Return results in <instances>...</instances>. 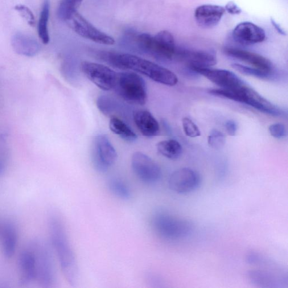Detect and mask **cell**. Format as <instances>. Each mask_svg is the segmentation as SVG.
<instances>
[{"instance_id":"obj_39","label":"cell","mask_w":288,"mask_h":288,"mask_svg":"<svg viewBox=\"0 0 288 288\" xmlns=\"http://www.w3.org/2000/svg\"><path fill=\"white\" fill-rule=\"evenodd\" d=\"M2 224V223H0V233H1V231Z\"/></svg>"},{"instance_id":"obj_22","label":"cell","mask_w":288,"mask_h":288,"mask_svg":"<svg viewBox=\"0 0 288 288\" xmlns=\"http://www.w3.org/2000/svg\"><path fill=\"white\" fill-rule=\"evenodd\" d=\"M134 121L144 137H154L158 134L160 130L159 123L149 111H137L134 114Z\"/></svg>"},{"instance_id":"obj_4","label":"cell","mask_w":288,"mask_h":288,"mask_svg":"<svg viewBox=\"0 0 288 288\" xmlns=\"http://www.w3.org/2000/svg\"><path fill=\"white\" fill-rule=\"evenodd\" d=\"M210 93L213 96L224 97L230 100L242 102L270 116L279 117L282 116L283 114L282 110L261 96L260 94L246 84L235 90L213 89L210 90Z\"/></svg>"},{"instance_id":"obj_31","label":"cell","mask_w":288,"mask_h":288,"mask_svg":"<svg viewBox=\"0 0 288 288\" xmlns=\"http://www.w3.org/2000/svg\"><path fill=\"white\" fill-rule=\"evenodd\" d=\"M183 127L185 134L188 137L196 138L200 136V131L194 122L188 117H184L182 120Z\"/></svg>"},{"instance_id":"obj_19","label":"cell","mask_w":288,"mask_h":288,"mask_svg":"<svg viewBox=\"0 0 288 288\" xmlns=\"http://www.w3.org/2000/svg\"><path fill=\"white\" fill-rule=\"evenodd\" d=\"M225 7L215 5H203L197 7L194 17L198 25L204 28L215 27L225 14Z\"/></svg>"},{"instance_id":"obj_6","label":"cell","mask_w":288,"mask_h":288,"mask_svg":"<svg viewBox=\"0 0 288 288\" xmlns=\"http://www.w3.org/2000/svg\"><path fill=\"white\" fill-rule=\"evenodd\" d=\"M30 244L35 254L37 281L44 288L55 287L57 275L50 246L41 240L33 241Z\"/></svg>"},{"instance_id":"obj_14","label":"cell","mask_w":288,"mask_h":288,"mask_svg":"<svg viewBox=\"0 0 288 288\" xmlns=\"http://www.w3.org/2000/svg\"><path fill=\"white\" fill-rule=\"evenodd\" d=\"M174 57L187 64L190 69L210 68L217 63L215 53L209 51L176 48Z\"/></svg>"},{"instance_id":"obj_20","label":"cell","mask_w":288,"mask_h":288,"mask_svg":"<svg viewBox=\"0 0 288 288\" xmlns=\"http://www.w3.org/2000/svg\"><path fill=\"white\" fill-rule=\"evenodd\" d=\"M11 45L19 55L28 57L36 55L40 50V44L34 37L22 32L16 33L11 38Z\"/></svg>"},{"instance_id":"obj_17","label":"cell","mask_w":288,"mask_h":288,"mask_svg":"<svg viewBox=\"0 0 288 288\" xmlns=\"http://www.w3.org/2000/svg\"><path fill=\"white\" fill-rule=\"evenodd\" d=\"M18 261L22 285H28L37 281L35 254L30 244L20 252Z\"/></svg>"},{"instance_id":"obj_29","label":"cell","mask_w":288,"mask_h":288,"mask_svg":"<svg viewBox=\"0 0 288 288\" xmlns=\"http://www.w3.org/2000/svg\"><path fill=\"white\" fill-rule=\"evenodd\" d=\"M232 67L238 72L244 74L245 75L253 76L262 79H269L273 75V73L240 64H233Z\"/></svg>"},{"instance_id":"obj_35","label":"cell","mask_w":288,"mask_h":288,"mask_svg":"<svg viewBox=\"0 0 288 288\" xmlns=\"http://www.w3.org/2000/svg\"><path fill=\"white\" fill-rule=\"evenodd\" d=\"M225 9L232 15L240 14L241 12L240 8L233 1L229 2L225 7Z\"/></svg>"},{"instance_id":"obj_30","label":"cell","mask_w":288,"mask_h":288,"mask_svg":"<svg viewBox=\"0 0 288 288\" xmlns=\"http://www.w3.org/2000/svg\"><path fill=\"white\" fill-rule=\"evenodd\" d=\"M208 142L213 149H220L225 145L226 138L220 131L213 130L209 135Z\"/></svg>"},{"instance_id":"obj_27","label":"cell","mask_w":288,"mask_h":288,"mask_svg":"<svg viewBox=\"0 0 288 288\" xmlns=\"http://www.w3.org/2000/svg\"><path fill=\"white\" fill-rule=\"evenodd\" d=\"M83 0H60L57 9V17L67 22L77 11Z\"/></svg>"},{"instance_id":"obj_10","label":"cell","mask_w":288,"mask_h":288,"mask_svg":"<svg viewBox=\"0 0 288 288\" xmlns=\"http://www.w3.org/2000/svg\"><path fill=\"white\" fill-rule=\"evenodd\" d=\"M67 22L69 27L82 38L105 45H112L115 43L112 37L98 30L78 11Z\"/></svg>"},{"instance_id":"obj_13","label":"cell","mask_w":288,"mask_h":288,"mask_svg":"<svg viewBox=\"0 0 288 288\" xmlns=\"http://www.w3.org/2000/svg\"><path fill=\"white\" fill-rule=\"evenodd\" d=\"M191 70L206 78L220 89L235 90L245 84L240 77L228 70L210 68H195Z\"/></svg>"},{"instance_id":"obj_21","label":"cell","mask_w":288,"mask_h":288,"mask_svg":"<svg viewBox=\"0 0 288 288\" xmlns=\"http://www.w3.org/2000/svg\"><path fill=\"white\" fill-rule=\"evenodd\" d=\"M0 239L4 256L11 258L15 254L18 240L17 228L13 222L6 221L2 223Z\"/></svg>"},{"instance_id":"obj_5","label":"cell","mask_w":288,"mask_h":288,"mask_svg":"<svg viewBox=\"0 0 288 288\" xmlns=\"http://www.w3.org/2000/svg\"><path fill=\"white\" fill-rule=\"evenodd\" d=\"M123 100L134 105H144L147 101L145 81L137 73L131 72L118 73L113 89Z\"/></svg>"},{"instance_id":"obj_26","label":"cell","mask_w":288,"mask_h":288,"mask_svg":"<svg viewBox=\"0 0 288 288\" xmlns=\"http://www.w3.org/2000/svg\"><path fill=\"white\" fill-rule=\"evenodd\" d=\"M50 0H45L42 10H41L38 24V34L39 38L43 44H48L50 41L48 24L50 16Z\"/></svg>"},{"instance_id":"obj_9","label":"cell","mask_w":288,"mask_h":288,"mask_svg":"<svg viewBox=\"0 0 288 288\" xmlns=\"http://www.w3.org/2000/svg\"><path fill=\"white\" fill-rule=\"evenodd\" d=\"M117 158V151L106 135H99L95 138L93 161L98 171L104 172L108 170L116 163Z\"/></svg>"},{"instance_id":"obj_33","label":"cell","mask_w":288,"mask_h":288,"mask_svg":"<svg viewBox=\"0 0 288 288\" xmlns=\"http://www.w3.org/2000/svg\"><path fill=\"white\" fill-rule=\"evenodd\" d=\"M15 10L18 12L22 17L25 19L30 26H34L35 25L34 15L28 7L24 5H18L15 6Z\"/></svg>"},{"instance_id":"obj_12","label":"cell","mask_w":288,"mask_h":288,"mask_svg":"<svg viewBox=\"0 0 288 288\" xmlns=\"http://www.w3.org/2000/svg\"><path fill=\"white\" fill-rule=\"evenodd\" d=\"M201 184L200 175L189 168H180L171 175L168 185L173 192L178 194H188L194 192Z\"/></svg>"},{"instance_id":"obj_18","label":"cell","mask_w":288,"mask_h":288,"mask_svg":"<svg viewBox=\"0 0 288 288\" xmlns=\"http://www.w3.org/2000/svg\"><path fill=\"white\" fill-rule=\"evenodd\" d=\"M224 52L226 55L243 61L252 67L262 71L273 73V65L266 57L258 53L241 50L236 48H225Z\"/></svg>"},{"instance_id":"obj_32","label":"cell","mask_w":288,"mask_h":288,"mask_svg":"<svg viewBox=\"0 0 288 288\" xmlns=\"http://www.w3.org/2000/svg\"><path fill=\"white\" fill-rule=\"evenodd\" d=\"M110 98L107 96H101L98 98L97 101V105L98 109L105 116H109L113 112L115 108L114 104Z\"/></svg>"},{"instance_id":"obj_34","label":"cell","mask_w":288,"mask_h":288,"mask_svg":"<svg viewBox=\"0 0 288 288\" xmlns=\"http://www.w3.org/2000/svg\"><path fill=\"white\" fill-rule=\"evenodd\" d=\"M269 132L271 136L275 138L282 139L287 136V129L282 123H275L269 127Z\"/></svg>"},{"instance_id":"obj_7","label":"cell","mask_w":288,"mask_h":288,"mask_svg":"<svg viewBox=\"0 0 288 288\" xmlns=\"http://www.w3.org/2000/svg\"><path fill=\"white\" fill-rule=\"evenodd\" d=\"M152 224L155 232L160 237L170 240L188 238L194 229L191 221L163 213L157 214L153 217Z\"/></svg>"},{"instance_id":"obj_11","label":"cell","mask_w":288,"mask_h":288,"mask_svg":"<svg viewBox=\"0 0 288 288\" xmlns=\"http://www.w3.org/2000/svg\"><path fill=\"white\" fill-rule=\"evenodd\" d=\"M131 166L136 176L144 183H155L161 178L162 171L158 164L141 151L133 154Z\"/></svg>"},{"instance_id":"obj_1","label":"cell","mask_w":288,"mask_h":288,"mask_svg":"<svg viewBox=\"0 0 288 288\" xmlns=\"http://www.w3.org/2000/svg\"><path fill=\"white\" fill-rule=\"evenodd\" d=\"M99 56L112 67L122 70H131L142 74L158 83L174 86L178 78L170 70L152 61L130 53L101 52Z\"/></svg>"},{"instance_id":"obj_15","label":"cell","mask_w":288,"mask_h":288,"mask_svg":"<svg viewBox=\"0 0 288 288\" xmlns=\"http://www.w3.org/2000/svg\"><path fill=\"white\" fill-rule=\"evenodd\" d=\"M250 284L261 288H287L288 277L266 270H253L246 274Z\"/></svg>"},{"instance_id":"obj_37","label":"cell","mask_w":288,"mask_h":288,"mask_svg":"<svg viewBox=\"0 0 288 288\" xmlns=\"http://www.w3.org/2000/svg\"><path fill=\"white\" fill-rule=\"evenodd\" d=\"M6 168V159L5 154H0V176L3 175Z\"/></svg>"},{"instance_id":"obj_28","label":"cell","mask_w":288,"mask_h":288,"mask_svg":"<svg viewBox=\"0 0 288 288\" xmlns=\"http://www.w3.org/2000/svg\"><path fill=\"white\" fill-rule=\"evenodd\" d=\"M108 188L110 192L119 198L127 200L131 197V192L129 187L120 180L117 179L110 180Z\"/></svg>"},{"instance_id":"obj_8","label":"cell","mask_w":288,"mask_h":288,"mask_svg":"<svg viewBox=\"0 0 288 288\" xmlns=\"http://www.w3.org/2000/svg\"><path fill=\"white\" fill-rule=\"evenodd\" d=\"M81 70L88 79L104 91L114 88L118 73L107 66L85 61L81 65Z\"/></svg>"},{"instance_id":"obj_16","label":"cell","mask_w":288,"mask_h":288,"mask_svg":"<svg viewBox=\"0 0 288 288\" xmlns=\"http://www.w3.org/2000/svg\"><path fill=\"white\" fill-rule=\"evenodd\" d=\"M263 29L253 23L242 22L234 28L233 38L236 42L244 45H251L262 43L266 39Z\"/></svg>"},{"instance_id":"obj_38","label":"cell","mask_w":288,"mask_h":288,"mask_svg":"<svg viewBox=\"0 0 288 288\" xmlns=\"http://www.w3.org/2000/svg\"><path fill=\"white\" fill-rule=\"evenodd\" d=\"M271 23H272L273 26L276 29V30H277V31L279 33H280V34H281V35H286L285 31L283 30V28L281 26H280L279 24H278L277 22H276L274 19H271Z\"/></svg>"},{"instance_id":"obj_25","label":"cell","mask_w":288,"mask_h":288,"mask_svg":"<svg viewBox=\"0 0 288 288\" xmlns=\"http://www.w3.org/2000/svg\"><path fill=\"white\" fill-rule=\"evenodd\" d=\"M157 149L160 154L172 160L178 159L183 153L182 146L174 139L160 142L157 144Z\"/></svg>"},{"instance_id":"obj_23","label":"cell","mask_w":288,"mask_h":288,"mask_svg":"<svg viewBox=\"0 0 288 288\" xmlns=\"http://www.w3.org/2000/svg\"><path fill=\"white\" fill-rule=\"evenodd\" d=\"M246 261L249 264L260 267L263 270H269L273 272L287 276L286 271L277 262L271 260L270 258L263 256L261 253L252 252L246 256Z\"/></svg>"},{"instance_id":"obj_36","label":"cell","mask_w":288,"mask_h":288,"mask_svg":"<svg viewBox=\"0 0 288 288\" xmlns=\"http://www.w3.org/2000/svg\"><path fill=\"white\" fill-rule=\"evenodd\" d=\"M225 127L229 135L232 136V137L236 135L238 127L235 121L233 120L228 121L225 123Z\"/></svg>"},{"instance_id":"obj_24","label":"cell","mask_w":288,"mask_h":288,"mask_svg":"<svg viewBox=\"0 0 288 288\" xmlns=\"http://www.w3.org/2000/svg\"><path fill=\"white\" fill-rule=\"evenodd\" d=\"M109 128L114 134L118 136L124 141L134 142L137 141L138 137L130 127L117 117L111 118L109 121Z\"/></svg>"},{"instance_id":"obj_2","label":"cell","mask_w":288,"mask_h":288,"mask_svg":"<svg viewBox=\"0 0 288 288\" xmlns=\"http://www.w3.org/2000/svg\"><path fill=\"white\" fill-rule=\"evenodd\" d=\"M48 225L52 245L61 271L69 285L76 286L79 279V265L63 220L58 213L52 212L48 216Z\"/></svg>"},{"instance_id":"obj_3","label":"cell","mask_w":288,"mask_h":288,"mask_svg":"<svg viewBox=\"0 0 288 288\" xmlns=\"http://www.w3.org/2000/svg\"><path fill=\"white\" fill-rule=\"evenodd\" d=\"M133 40L140 50L156 59L168 61L174 58L176 48L170 32L160 31L155 36L145 33L134 34Z\"/></svg>"}]
</instances>
